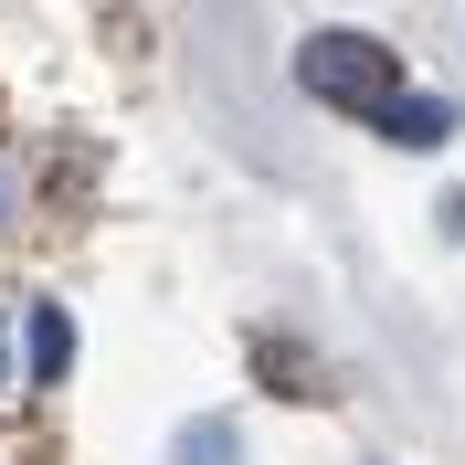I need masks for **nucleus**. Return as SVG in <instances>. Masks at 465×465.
I'll list each match as a JSON object with an SVG mask.
<instances>
[{
    "instance_id": "nucleus-1",
    "label": "nucleus",
    "mask_w": 465,
    "mask_h": 465,
    "mask_svg": "<svg viewBox=\"0 0 465 465\" xmlns=\"http://www.w3.org/2000/svg\"><path fill=\"white\" fill-rule=\"evenodd\" d=\"M296 85L318 95V106H339V116H381L402 95V64H391V43H371V32H307V43H296Z\"/></svg>"
},
{
    "instance_id": "nucleus-2",
    "label": "nucleus",
    "mask_w": 465,
    "mask_h": 465,
    "mask_svg": "<svg viewBox=\"0 0 465 465\" xmlns=\"http://www.w3.org/2000/svg\"><path fill=\"white\" fill-rule=\"evenodd\" d=\"M371 127H381L391 148H444V138H455V95H391Z\"/></svg>"
},
{
    "instance_id": "nucleus-3",
    "label": "nucleus",
    "mask_w": 465,
    "mask_h": 465,
    "mask_svg": "<svg viewBox=\"0 0 465 465\" xmlns=\"http://www.w3.org/2000/svg\"><path fill=\"white\" fill-rule=\"evenodd\" d=\"M64 371H74V318L32 307V381H64Z\"/></svg>"
},
{
    "instance_id": "nucleus-4",
    "label": "nucleus",
    "mask_w": 465,
    "mask_h": 465,
    "mask_svg": "<svg viewBox=\"0 0 465 465\" xmlns=\"http://www.w3.org/2000/svg\"><path fill=\"white\" fill-rule=\"evenodd\" d=\"M180 465H232V423H191L180 434Z\"/></svg>"
},
{
    "instance_id": "nucleus-5",
    "label": "nucleus",
    "mask_w": 465,
    "mask_h": 465,
    "mask_svg": "<svg viewBox=\"0 0 465 465\" xmlns=\"http://www.w3.org/2000/svg\"><path fill=\"white\" fill-rule=\"evenodd\" d=\"M444 232H455V243H465V191H455V202H444Z\"/></svg>"
},
{
    "instance_id": "nucleus-6",
    "label": "nucleus",
    "mask_w": 465,
    "mask_h": 465,
    "mask_svg": "<svg viewBox=\"0 0 465 465\" xmlns=\"http://www.w3.org/2000/svg\"><path fill=\"white\" fill-rule=\"evenodd\" d=\"M0 381H11V328H0Z\"/></svg>"
},
{
    "instance_id": "nucleus-7",
    "label": "nucleus",
    "mask_w": 465,
    "mask_h": 465,
    "mask_svg": "<svg viewBox=\"0 0 465 465\" xmlns=\"http://www.w3.org/2000/svg\"><path fill=\"white\" fill-rule=\"evenodd\" d=\"M0 212H11V180H0Z\"/></svg>"
}]
</instances>
